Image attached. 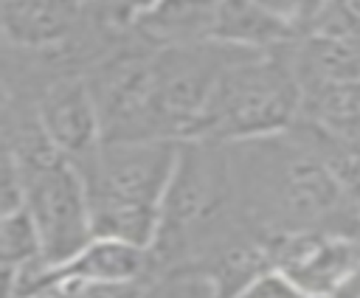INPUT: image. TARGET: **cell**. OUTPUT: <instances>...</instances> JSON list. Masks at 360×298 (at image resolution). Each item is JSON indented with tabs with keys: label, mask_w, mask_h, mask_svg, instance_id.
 Masks as SVG:
<instances>
[{
	"label": "cell",
	"mask_w": 360,
	"mask_h": 298,
	"mask_svg": "<svg viewBox=\"0 0 360 298\" xmlns=\"http://www.w3.org/2000/svg\"><path fill=\"white\" fill-rule=\"evenodd\" d=\"M84 79L101 115L104 143L166 138L158 107L155 48L141 39L129 48H110L96 56Z\"/></svg>",
	"instance_id": "obj_4"
},
{
	"label": "cell",
	"mask_w": 360,
	"mask_h": 298,
	"mask_svg": "<svg viewBox=\"0 0 360 298\" xmlns=\"http://www.w3.org/2000/svg\"><path fill=\"white\" fill-rule=\"evenodd\" d=\"M242 298H312V295H307L298 287H292L281 273H270L259 284H253Z\"/></svg>",
	"instance_id": "obj_19"
},
{
	"label": "cell",
	"mask_w": 360,
	"mask_h": 298,
	"mask_svg": "<svg viewBox=\"0 0 360 298\" xmlns=\"http://www.w3.org/2000/svg\"><path fill=\"white\" fill-rule=\"evenodd\" d=\"M298 37L273 17L259 0H219L214 17V42L242 51H276Z\"/></svg>",
	"instance_id": "obj_11"
},
{
	"label": "cell",
	"mask_w": 360,
	"mask_h": 298,
	"mask_svg": "<svg viewBox=\"0 0 360 298\" xmlns=\"http://www.w3.org/2000/svg\"><path fill=\"white\" fill-rule=\"evenodd\" d=\"M37 298H45V295H37Z\"/></svg>",
	"instance_id": "obj_20"
},
{
	"label": "cell",
	"mask_w": 360,
	"mask_h": 298,
	"mask_svg": "<svg viewBox=\"0 0 360 298\" xmlns=\"http://www.w3.org/2000/svg\"><path fill=\"white\" fill-rule=\"evenodd\" d=\"M146 3H152V0H82L90 20L104 28H129L132 17Z\"/></svg>",
	"instance_id": "obj_17"
},
{
	"label": "cell",
	"mask_w": 360,
	"mask_h": 298,
	"mask_svg": "<svg viewBox=\"0 0 360 298\" xmlns=\"http://www.w3.org/2000/svg\"><path fill=\"white\" fill-rule=\"evenodd\" d=\"M3 37L20 51H62L76 45L90 17L82 0H3Z\"/></svg>",
	"instance_id": "obj_8"
},
{
	"label": "cell",
	"mask_w": 360,
	"mask_h": 298,
	"mask_svg": "<svg viewBox=\"0 0 360 298\" xmlns=\"http://www.w3.org/2000/svg\"><path fill=\"white\" fill-rule=\"evenodd\" d=\"M0 259L3 267H22L42 259L39 231L25 208L14 214H0Z\"/></svg>",
	"instance_id": "obj_13"
},
{
	"label": "cell",
	"mask_w": 360,
	"mask_h": 298,
	"mask_svg": "<svg viewBox=\"0 0 360 298\" xmlns=\"http://www.w3.org/2000/svg\"><path fill=\"white\" fill-rule=\"evenodd\" d=\"M273 17H278L298 39L312 34L315 20L323 8V0H259Z\"/></svg>",
	"instance_id": "obj_16"
},
{
	"label": "cell",
	"mask_w": 360,
	"mask_h": 298,
	"mask_svg": "<svg viewBox=\"0 0 360 298\" xmlns=\"http://www.w3.org/2000/svg\"><path fill=\"white\" fill-rule=\"evenodd\" d=\"M217 3L219 0H152L132 17L129 31L155 51L214 42Z\"/></svg>",
	"instance_id": "obj_9"
},
{
	"label": "cell",
	"mask_w": 360,
	"mask_h": 298,
	"mask_svg": "<svg viewBox=\"0 0 360 298\" xmlns=\"http://www.w3.org/2000/svg\"><path fill=\"white\" fill-rule=\"evenodd\" d=\"M298 121L332 141L360 143V79L307 87Z\"/></svg>",
	"instance_id": "obj_12"
},
{
	"label": "cell",
	"mask_w": 360,
	"mask_h": 298,
	"mask_svg": "<svg viewBox=\"0 0 360 298\" xmlns=\"http://www.w3.org/2000/svg\"><path fill=\"white\" fill-rule=\"evenodd\" d=\"M45 298H143V281H62Z\"/></svg>",
	"instance_id": "obj_14"
},
{
	"label": "cell",
	"mask_w": 360,
	"mask_h": 298,
	"mask_svg": "<svg viewBox=\"0 0 360 298\" xmlns=\"http://www.w3.org/2000/svg\"><path fill=\"white\" fill-rule=\"evenodd\" d=\"M312 34L360 37V0H323Z\"/></svg>",
	"instance_id": "obj_15"
},
{
	"label": "cell",
	"mask_w": 360,
	"mask_h": 298,
	"mask_svg": "<svg viewBox=\"0 0 360 298\" xmlns=\"http://www.w3.org/2000/svg\"><path fill=\"white\" fill-rule=\"evenodd\" d=\"M25 208V180L17 160L3 152V186H0V214H14Z\"/></svg>",
	"instance_id": "obj_18"
},
{
	"label": "cell",
	"mask_w": 360,
	"mask_h": 298,
	"mask_svg": "<svg viewBox=\"0 0 360 298\" xmlns=\"http://www.w3.org/2000/svg\"><path fill=\"white\" fill-rule=\"evenodd\" d=\"M287 51L304 90L360 79V37L307 34Z\"/></svg>",
	"instance_id": "obj_10"
},
{
	"label": "cell",
	"mask_w": 360,
	"mask_h": 298,
	"mask_svg": "<svg viewBox=\"0 0 360 298\" xmlns=\"http://www.w3.org/2000/svg\"><path fill=\"white\" fill-rule=\"evenodd\" d=\"M287 48L248 51L231 62L217 79L191 138L242 143L292 129L301 118L304 84Z\"/></svg>",
	"instance_id": "obj_3"
},
{
	"label": "cell",
	"mask_w": 360,
	"mask_h": 298,
	"mask_svg": "<svg viewBox=\"0 0 360 298\" xmlns=\"http://www.w3.org/2000/svg\"><path fill=\"white\" fill-rule=\"evenodd\" d=\"M20 171L25 180V211L42 239V259L65 264L96 236L84 174L65 155Z\"/></svg>",
	"instance_id": "obj_5"
},
{
	"label": "cell",
	"mask_w": 360,
	"mask_h": 298,
	"mask_svg": "<svg viewBox=\"0 0 360 298\" xmlns=\"http://www.w3.org/2000/svg\"><path fill=\"white\" fill-rule=\"evenodd\" d=\"M228 146L239 216L250 228L262 233H360V216L329 163L295 127Z\"/></svg>",
	"instance_id": "obj_1"
},
{
	"label": "cell",
	"mask_w": 360,
	"mask_h": 298,
	"mask_svg": "<svg viewBox=\"0 0 360 298\" xmlns=\"http://www.w3.org/2000/svg\"><path fill=\"white\" fill-rule=\"evenodd\" d=\"M34 110L45 135L68 160L82 163L101 149V115L84 76L62 73L51 79L39 90Z\"/></svg>",
	"instance_id": "obj_7"
},
{
	"label": "cell",
	"mask_w": 360,
	"mask_h": 298,
	"mask_svg": "<svg viewBox=\"0 0 360 298\" xmlns=\"http://www.w3.org/2000/svg\"><path fill=\"white\" fill-rule=\"evenodd\" d=\"M180 141H118L76 163L84 174L93 233L152 247L160 228V205L174 174Z\"/></svg>",
	"instance_id": "obj_2"
},
{
	"label": "cell",
	"mask_w": 360,
	"mask_h": 298,
	"mask_svg": "<svg viewBox=\"0 0 360 298\" xmlns=\"http://www.w3.org/2000/svg\"><path fill=\"white\" fill-rule=\"evenodd\" d=\"M273 270L312 298H335L360 273V233H267Z\"/></svg>",
	"instance_id": "obj_6"
}]
</instances>
